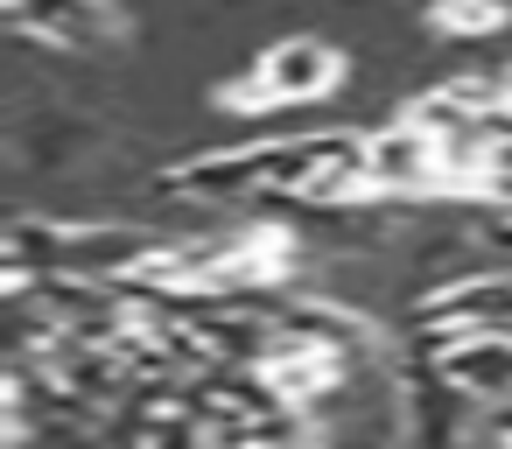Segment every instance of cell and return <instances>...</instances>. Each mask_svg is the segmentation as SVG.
Wrapping results in <instances>:
<instances>
[{
    "instance_id": "cell-1",
    "label": "cell",
    "mask_w": 512,
    "mask_h": 449,
    "mask_svg": "<svg viewBox=\"0 0 512 449\" xmlns=\"http://www.w3.org/2000/svg\"><path fill=\"white\" fill-rule=\"evenodd\" d=\"M162 253V239L134 225H15L0 246V267H29V274H141Z\"/></svg>"
},
{
    "instance_id": "cell-2",
    "label": "cell",
    "mask_w": 512,
    "mask_h": 449,
    "mask_svg": "<svg viewBox=\"0 0 512 449\" xmlns=\"http://www.w3.org/2000/svg\"><path fill=\"white\" fill-rule=\"evenodd\" d=\"M337 78H344V57L330 43L295 36V43H274L267 57H253V71L232 85V106H309Z\"/></svg>"
},
{
    "instance_id": "cell-3",
    "label": "cell",
    "mask_w": 512,
    "mask_h": 449,
    "mask_svg": "<svg viewBox=\"0 0 512 449\" xmlns=\"http://www.w3.org/2000/svg\"><path fill=\"white\" fill-rule=\"evenodd\" d=\"M365 176H372V197H428V190H449V169H442V141L407 113L379 134H365Z\"/></svg>"
},
{
    "instance_id": "cell-4",
    "label": "cell",
    "mask_w": 512,
    "mask_h": 449,
    "mask_svg": "<svg viewBox=\"0 0 512 449\" xmlns=\"http://www.w3.org/2000/svg\"><path fill=\"white\" fill-rule=\"evenodd\" d=\"M8 22L50 50H106L120 36L113 0H8Z\"/></svg>"
},
{
    "instance_id": "cell-5",
    "label": "cell",
    "mask_w": 512,
    "mask_h": 449,
    "mask_svg": "<svg viewBox=\"0 0 512 449\" xmlns=\"http://www.w3.org/2000/svg\"><path fill=\"white\" fill-rule=\"evenodd\" d=\"M442 372L470 400H512V330H456L442 351Z\"/></svg>"
},
{
    "instance_id": "cell-6",
    "label": "cell",
    "mask_w": 512,
    "mask_h": 449,
    "mask_svg": "<svg viewBox=\"0 0 512 449\" xmlns=\"http://www.w3.org/2000/svg\"><path fill=\"white\" fill-rule=\"evenodd\" d=\"M505 22H512L505 0H442V8H435L442 36H498Z\"/></svg>"
}]
</instances>
